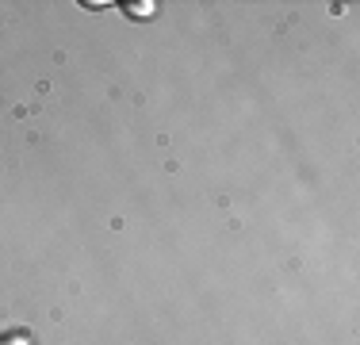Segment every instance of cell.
Segmentation results:
<instances>
[{
    "label": "cell",
    "instance_id": "1",
    "mask_svg": "<svg viewBox=\"0 0 360 345\" xmlns=\"http://www.w3.org/2000/svg\"><path fill=\"white\" fill-rule=\"evenodd\" d=\"M123 8L134 15V20H146V15L158 12V4H153V0H134V4H123Z\"/></svg>",
    "mask_w": 360,
    "mask_h": 345
}]
</instances>
